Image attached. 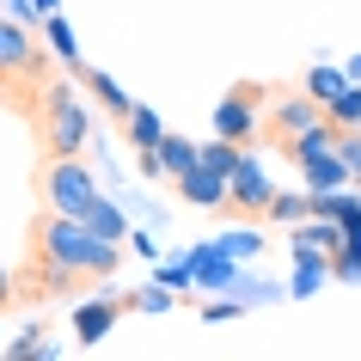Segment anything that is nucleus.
Returning a JSON list of instances; mask_svg holds the SVG:
<instances>
[{
	"mask_svg": "<svg viewBox=\"0 0 361 361\" xmlns=\"http://www.w3.org/2000/svg\"><path fill=\"white\" fill-rule=\"evenodd\" d=\"M25 245L43 251V257H61V264H74L86 282H111L116 264H123L116 239H104L92 221H80V214H56V209H43L37 221H31Z\"/></svg>",
	"mask_w": 361,
	"mask_h": 361,
	"instance_id": "obj_1",
	"label": "nucleus"
},
{
	"mask_svg": "<svg viewBox=\"0 0 361 361\" xmlns=\"http://www.w3.org/2000/svg\"><path fill=\"white\" fill-rule=\"evenodd\" d=\"M49 56H43V43L31 37V25L6 19L0 13V104L19 116H37V98L49 86Z\"/></svg>",
	"mask_w": 361,
	"mask_h": 361,
	"instance_id": "obj_2",
	"label": "nucleus"
},
{
	"mask_svg": "<svg viewBox=\"0 0 361 361\" xmlns=\"http://www.w3.org/2000/svg\"><path fill=\"white\" fill-rule=\"evenodd\" d=\"M37 129H43V147L49 153H80L86 141H92V116H86V104H80V92L68 86V80H49V86H43Z\"/></svg>",
	"mask_w": 361,
	"mask_h": 361,
	"instance_id": "obj_3",
	"label": "nucleus"
},
{
	"mask_svg": "<svg viewBox=\"0 0 361 361\" xmlns=\"http://www.w3.org/2000/svg\"><path fill=\"white\" fill-rule=\"evenodd\" d=\"M37 196H43V209H56V214H92L98 202V184H92V171L80 166V153H49L37 171Z\"/></svg>",
	"mask_w": 361,
	"mask_h": 361,
	"instance_id": "obj_4",
	"label": "nucleus"
},
{
	"mask_svg": "<svg viewBox=\"0 0 361 361\" xmlns=\"http://www.w3.org/2000/svg\"><path fill=\"white\" fill-rule=\"evenodd\" d=\"M74 288H86V276L74 264H61V257H43V251H31L19 269V300H61Z\"/></svg>",
	"mask_w": 361,
	"mask_h": 361,
	"instance_id": "obj_5",
	"label": "nucleus"
},
{
	"mask_svg": "<svg viewBox=\"0 0 361 361\" xmlns=\"http://www.w3.org/2000/svg\"><path fill=\"white\" fill-rule=\"evenodd\" d=\"M264 98H269V92L257 86V80H239V86H233V92L214 104V135L245 147L251 135H257V104H264Z\"/></svg>",
	"mask_w": 361,
	"mask_h": 361,
	"instance_id": "obj_6",
	"label": "nucleus"
},
{
	"mask_svg": "<svg viewBox=\"0 0 361 361\" xmlns=\"http://www.w3.org/2000/svg\"><path fill=\"white\" fill-rule=\"evenodd\" d=\"M319 123H324V104L300 86V92H282L276 104H269V123H264V129H269V141H276V153H282L288 141H294V135L319 129Z\"/></svg>",
	"mask_w": 361,
	"mask_h": 361,
	"instance_id": "obj_7",
	"label": "nucleus"
},
{
	"mask_svg": "<svg viewBox=\"0 0 361 361\" xmlns=\"http://www.w3.org/2000/svg\"><path fill=\"white\" fill-rule=\"evenodd\" d=\"M269 202H276V190H269V178H264V166L257 159H239L233 166V178H227V214H245V221H264L269 214Z\"/></svg>",
	"mask_w": 361,
	"mask_h": 361,
	"instance_id": "obj_8",
	"label": "nucleus"
},
{
	"mask_svg": "<svg viewBox=\"0 0 361 361\" xmlns=\"http://www.w3.org/2000/svg\"><path fill=\"white\" fill-rule=\"evenodd\" d=\"M178 196H184L190 209H227V178L196 159L190 171H178Z\"/></svg>",
	"mask_w": 361,
	"mask_h": 361,
	"instance_id": "obj_9",
	"label": "nucleus"
},
{
	"mask_svg": "<svg viewBox=\"0 0 361 361\" xmlns=\"http://www.w3.org/2000/svg\"><path fill=\"white\" fill-rule=\"evenodd\" d=\"M123 312H129V300H80L74 306V337L80 343H104Z\"/></svg>",
	"mask_w": 361,
	"mask_h": 361,
	"instance_id": "obj_10",
	"label": "nucleus"
},
{
	"mask_svg": "<svg viewBox=\"0 0 361 361\" xmlns=\"http://www.w3.org/2000/svg\"><path fill=\"white\" fill-rule=\"evenodd\" d=\"M300 171H306V184H312V190H343V184H349V166H343L337 147H324V153H312V159H300Z\"/></svg>",
	"mask_w": 361,
	"mask_h": 361,
	"instance_id": "obj_11",
	"label": "nucleus"
},
{
	"mask_svg": "<svg viewBox=\"0 0 361 361\" xmlns=\"http://www.w3.org/2000/svg\"><path fill=\"white\" fill-rule=\"evenodd\" d=\"M80 80H86V92H92L98 104H104V111L116 116V123H123V116L135 111V104H129V92H123V86H116V80L104 74V68H80Z\"/></svg>",
	"mask_w": 361,
	"mask_h": 361,
	"instance_id": "obj_12",
	"label": "nucleus"
},
{
	"mask_svg": "<svg viewBox=\"0 0 361 361\" xmlns=\"http://www.w3.org/2000/svg\"><path fill=\"white\" fill-rule=\"evenodd\" d=\"M123 135H129V147H135V153H147V147H159V141H166V123H159L147 104H135V111L123 116Z\"/></svg>",
	"mask_w": 361,
	"mask_h": 361,
	"instance_id": "obj_13",
	"label": "nucleus"
},
{
	"mask_svg": "<svg viewBox=\"0 0 361 361\" xmlns=\"http://www.w3.org/2000/svg\"><path fill=\"white\" fill-rule=\"evenodd\" d=\"M159 166H166V178H178V171H190L196 159H202V147H190V141H184V135H166V141H159Z\"/></svg>",
	"mask_w": 361,
	"mask_h": 361,
	"instance_id": "obj_14",
	"label": "nucleus"
},
{
	"mask_svg": "<svg viewBox=\"0 0 361 361\" xmlns=\"http://www.w3.org/2000/svg\"><path fill=\"white\" fill-rule=\"evenodd\" d=\"M324 116H331L337 129H355V123H361V80H349V86L324 104Z\"/></svg>",
	"mask_w": 361,
	"mask_h": 361,
	"instance_id": "obj_15",
	"label": "nucleus"
},
{
	"mask_svg": "<svg viewBox=\"0 0 361 361\" xmlns=\"http://www.w3.org/2000/svg\"><path fill=\"white\" fill-rule=\"evenodd\" d=\"M43 37H49V49H56V56L68 61V68H80V49H74V31H68V19H61V13H49V19H43Z\"/></svg>",
	"mask_w": 361,
	"mask_h": 361,
	"instance_id": "obj_16",
	"label": "nucleus"
},
{
	"mask_svg": "<svg viewBox=\"0 0 361 361\" xmlns=\"http://www.w3.org/2000/svg\"><path fill=\"white\" fill-rule=\"evenodd\" d=\"M269 221H282V227L312 221V196H276V202H269Z\"/></svg>",
	"mask_w": 361,
	"mask_h": 361,
	"instance_id": "obj_17",
	"label": "nucleus"
},
{
	"mask_svg": "<svg viewBox=\"0 0 361 361\" xmlns=\"http://www.w3.org/2000/svg\"><path fill=\"white\" fill-rule=\"evenodd\" d=\"M343 86H349V74H337V68H312V74H306V92L319 98V104H331Z\"/></svg>",
	"mask_w": 361,
	"mask_h": 361,
	"instance_id": "obj_18",
	"label": "nucleus"
},
{
	"mask_svg": "<svg viewBox=\"0 0 361 361\" xmlns=\"http://www.w3.org/2000/svg\"><path fill=\"white\" fill-rule=\"evenodd\" d=\"M239 159H245V153H239V141H209V147H202V166H214L221 178H233V166H239Z\"/></svg>",
	"mask_w": 361,
	"mask_h": 361,
	"instance_id": "obj_19",
	"label": "nucleus"
},
{
	"mask_svg": "<svg viewBox=\"0 0 361 361\" xmlns=\"http://www.w3.org/2000/svg\"><path fill=\"white\" fill-rule=\"evenodd\" d=\"M86 221H92V227L104 233V239H123V214H116L111 202H104V196H98V202H92V214H86Z\"/></svg>",
	"mask_w": 361,
	"mask_h": 361,
	"instance_id": "obj_20",
	"label": "nucleus"
},
{
	"mask_svg": "<svg viewBox=\"0 0 361 361\" xmlns=\"http://www.w3.org/2000/svg\"><path fill=\"white\" fill-rule=\"evenodd\" d=\"M337 153H343V166H349V178H361V129H343Z\"/></svg>",
	"mask_w": 361,
	"mask_h": 361,
	"instance_id": "obj_21",
	"label": "nucleus"
},
{
	"mask_svg": "<svg viewBox=\"0 0 361 361\" xmlns=\"http://www.w3.org/2000/svg\"><path fill=\"white\" fill-rule=\"evenodd\" d=\"M129 306H135V312H166L171 294H166V282H159V288H141V294H129Z\"/></svg>",
	"mask_w": 361,
	"mask_h": 361,
	"instance_id": "obj_22",
	"label": "nucleus"
},
{
	"mask_svg": "<svg viewBox=\"0 0 361 361\" xmlns=\"http://www.w3.org/2000/svg\"><path fill=\"white\" fill-rule=\"evenodd\" d=\"M37 337H43V331H31V337H19L13 349H6V355H13V361H25V355H56V343H37Z\"/></svg>",
	"mask_w": 361,
	"mask_h": 361,
	"instance_id": "obj_23",
	"label": "nucleus"
},
{
	"mask_svg": "<svg viewBox=\"0 0 361 361\" xmlns=\"http://www.w3.org/2000/svg\"><path fill=\"white\" fill-rule=\"evenodd\" d=\"M13 300H19V276H13V269H0V312H6Z\"/></svg>",
	"mask_w": 361,
	"mask_h": 361,
	"instance_id": "obj_24",
	"label": "nucleus"
},
{
	"mask_svg": "<svg viewBox=\"0 0 361 361\" xmlns=\"http://www.w3.org/2000/svg\"><path fill=\"white\" fill-rule=\"evenodd\" d=\"M343 74H349V80H361V56H355V61H349V68H343Z\"/></svg>",
	"mask_w": 361,
	"mask_h": 361,
	"instance_id": "obj_25",
	"label": "nucleus"
},
{
	"mask_svg": "<svg viewBox=\"0 0 361 361\" xmlns=\"http://www.w3.org/2000/svg\"><path fill=\"white\" fill-rule=\"evenodd\" d=\"M37 13H56V0H37Z\"/></svg>",
	"mask_w": 361,
	"mask_h": 361,
	"instance_id": "obj_26",
	"label": "nucleus"
}]
</instances>
